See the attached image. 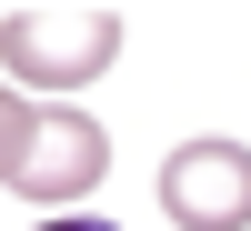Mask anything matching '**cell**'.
<instances>
[{
    "label": "cell",
    "mask_w": 251,
    "mask_h": 231,
    "mask_svg": "<svg viewBox=\"0 0 251 231\" xmlns=\"http://www.w3.org/2000/svg\"><path fill=\"white\" fill-rule=\"evenodd\" d=\"M121 60L111 10H0V80L10 91H80Z\"/></svg>",
    "instance_id": "1"
},
{
    "label": "cell",
    "mask_w": 251,
    "mask_h": 231,
    "mask_svg": "<svg viewBox=\"0 0 251 231\" xmlns=\"http://www.w3.org/2000/svg\"><path fill=\"white\" fill-rule=\"evenodd\" d=\"M161 211L181 231H251V151L231 131H201L161 161Z\"/></svg>",
    "instance_id": "2"
},
{
    "label": "cell",
    "mask_w": 251,
    "mask_h": 231,
    "mask_svg": "<svg viewBox=\"0 0 251 231\" xmlns=\"http://www.w3.org/2000/svg\"><path fill=\"white\" fill-rule=\"evenodd\" d=\"M100 171H111V131H100L91 111H60V101H40L30 151H20L10 191H20V201H80Z\"/></svg>",
    "instance_id": "3"
},
{
    "label": "cell",
    "mask_w": 251,
    "mask_h": 231,
    "mask_svg": "<svg viewBox=\"0 0 251 231\" xmlns=\"http://www.w3.org/2000/svg\"><path fill=\"white\" fill-rule=\"evenodd\" d=\"M30 121H40V101H20L10 80H0V181L20 171V151H30Z\"/></svg>",
    "instance_id": "4"
},
{
    "label": "cell",
    "mask_w": 251,
    "mask_h": 231,
    "mask_svg": "<svg viewBox=\"0 0 251 231\" xmlns=\"http://www.w3.org/2000/svg\"><path fill=\"white\" fill-rule=\"evenodd\" d=\"M40 231H121V221H80V211H71V221H40Z\"/></svg>",
    "instance_id": "5"
}]
</instances>
